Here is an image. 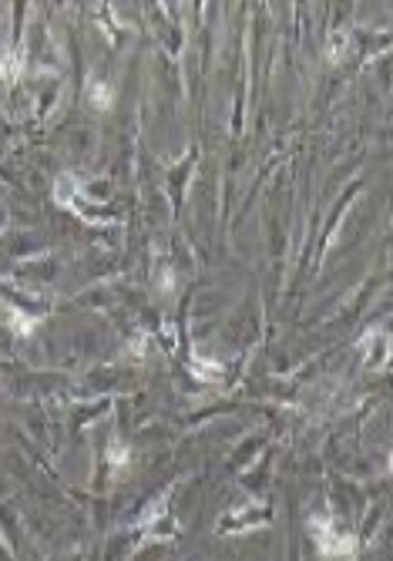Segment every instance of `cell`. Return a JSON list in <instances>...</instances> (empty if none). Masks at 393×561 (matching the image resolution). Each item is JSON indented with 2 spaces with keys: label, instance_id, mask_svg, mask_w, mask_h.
I'll list each match as a JSON object with an SVG mask.
<instances>
[{
  "label": "cell",
  "instance_id": "cell-1",
  "mask_svg": "<svg viewBox=\"0 0 393 561\" xmlns=\"http://www.w3.org/2000/svg\"><path fill=\"white\" fill-rule=\"evenodd\" d=\"M310 531H313V541L316 548H319V555L323 558H353L356 555V538L340 531L336 524H333V518L330 514H319L310 521Z\"/></svg>",
  "mask_w": 393,
  "mask_h": 561
},
{
  "label": "cell",
  "instance_id": "cell-5",
  "mask_svg": "<svg viewBox=\"0 0 393 561\" xmlns=\"http://www.w3.org/2000/svg\"><path fill=\"white\" fill-rule=\"evenodd\" d=\"M128 460H131V451L121 444V440H111V444H108V464H111V467H125Z\"/></svg>",
  "mask_w": 393,
  "mask_h": 561
},
{
  "label": "cell",
  "instance_id": "cell-3",
  "mask_svg": "<svg viewBox=\"0 0 393 561\" xmlns=\"http://www.w3.org/2000/svg\"><path fill=\"white\" fill-rule=\"evenodd\" d=\"M21 71H24V54H21V51L7 54V57L0 61V75L7 77V81H17V77H21Z\"/></svg>",
  "mask_w": 393,
  "mask_h": 561
},
{
  "label": "cell",
  "instance_id": "cell-4",
  "mask_svg": "<svg viewBox=\"0 0 393 561\" xmlns=\"http://www.w3.org/2000/svg\"><path fill=\"white\" fill-rule=\"evenodd\" d=\"M346 48H350V37L336 30L333 41H330V54H326V61H330V64H340L343 57H346Z\"/></svg>",
  "mask_w": 393,
  "mask_h": 561
},
{
  "label": "cell",
  "instance_id": "cell-2",
  "mask_svg": "<svg viewBox=\"0 0 393 561\" xmlns=\"http://www.w3.org/2000/svg\"><path fill=\"white\" fill-rule=\"evenodd\" d=\"M111 84H101V81H88V101L91 108H98V111H108L111 108Z\"/></svg>",
  "mask_w": 393,
  "mask_h": 561
}]
</instances>
